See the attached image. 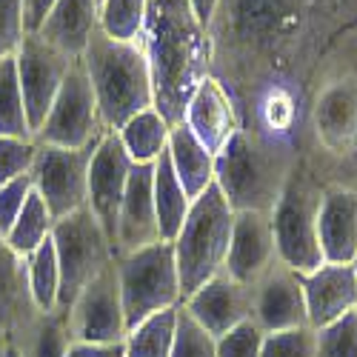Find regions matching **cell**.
<instances>
[{"label": "cell", "mask_w": 357, "mask_h": 357, "mask_svg": "<svg viewBox=\"0 0 357 357\" xmlns=\"http://www.w3.org/2000/svg\"><path fill=\"white\" fill-rule=\"evenodd\" d=\"M314 351H317V332L312 326H297V329L266 335L260 357H314Z\"/></svg>", "instance_id": "cell-32"}, {"label": "cell", "mask_w": 357, "mask_h": 357, "mask_svg": "<svg viewBox=\"0 0 357 357\" xmlns=\"http://www.w3.org/2000/svg\"><path fill=\"white\" fill-rule=\"evenodd\" d=\"M189 6H192V12H195V17L212 32V23H215V15H218L220 0H189Z\"/></svg>", "instance_id": "cell-40"}, {"label": "cell", "mask_w": 357, "mask_h": 357, "mask_svg": "<svg viewBox=\"0 0 357 357\" xmlns=\"http://www.w3.org/2000/svg\"><path fill=\"white\" fill-rule=\"evenodd\" d=\"M231 226H234V212L229 209L226 197L215 183L192 200L189 215L172 241L183 301L206 280H212L215 275L223 272Z\"/></svg>", "instance_id": "cell-4"}, {"label": "cell", "mask_w": 357, "mask_h": 357, "mask_svg": "<svg viewBox=\"0 0 357 357\" xmlns=\"http://www.w3.org/2000/svg\"><path fill=\"white\" fill-rule=\"evenodd\" d=\"M54 6V0H23V23H26V35H35L43 26L49 9Z\"/></svg>", "instance_id": "cell-38"}, {"label": "cell", "mask_w": 357, "mask_h": 357, "mask_svg": "<svg viewBox=\"0 0 357 357\" xmlns=\"http://www.w3.org/2000/svg\"><path fill=\"white\" fill-rule=\"evenodd\" d=\"M309 326H320L357 309V278L351 263H323L314 272L301 275Z\"/></svg>", "instance_id": "cell-18"}, {"label": "cell", "mask_w": 357, "mask_h": 357, "mask_svg": "<svg viewBox=\"0 0 357 357\" xmlns=\"http://www.w3.org/2000/svg\"><path fill=\"white\" fill-rule=\"evenodd\" d=\"M26 38L23 0H0V61L15 57Z\"/></svg>", "instance_id": "cell-36"}, {"label": "cell", "mask_w": 357, "mask_h": 357, "mask_svg": "<svg viewBox=\"0 0 357 357\" xmlns=\"http://www.w3.org/2000/svg\"><path fill=\"white\" fill-rule=\"evenodd\" d=\"M106 135L100 112L95 103V92L89 75L83 69V61H72V69L57 92L43 126L38 129L35 140L46 146H61V149H83L89 143H98Z\"/></svg>", "instance_id": "cell-8"}, {"label": "cell", "mask_w": 357, "mask_h": 357, "mask_svg": "<svg viewBox=\"0 0 357 357\" xmlns=\"http://www.w3.org/2000/svg\"><path fill=\"white\" fill-rule=\"evenodd\" d=\"M114 266H117V283H121L126 332L149 314L183 303L174 246L169 241H158L132 255L114 257Z\"/></svg>", "instance_id": "cell-5"}, {"label": "cell", "mask_w": 357, "mask_h": 357, "mask_svg": "<svg viewBox=\"0 0 357 357\" xmlns=\"http://www.w3.org/2000/svg\"><path fill=\"white\" fill-rule=\"evenodd\" d=\"M289 169L280 163L275 146L249 129H237L215 155V186L231 212L272 215Z\"/></svg>", "instance_id": "cell-3"}, {"label": "cell", "mask_w": 357, "mask_h": 357, "mask_svg": "<svg viewBox=\"0 0 357 357\" xmlns=\"http://www.w3.org/2000/svg\"><path fill=\"white\" fill-rule=\"evenodd\" d=\"M323 189L309 174L289 172L280 197L272 209V231L278 260L297 275H309L323 266L320 241H317V212Z\"/></svg>", "instance_id": "cell-6"}, {"label": "cell", "mask_w": 357, "mask_h": 357, "mask_svg": "<svg viewBox=\"0 0 357 357\" xmlns=\"http://www.w3.org/2000/svg\"><path fill=\"white\" fill-rule=\"evenodd\" d=\"M160 241L158 209H155V163H135L117 212L114 257L132 255Z\"/></svg>", "instance_id": "cell-13"}, {"label": "cell", "mask_w": 357, "mask_h": 357, "mask_svg": "<svg viewBox=\"0 0 357 357\" xmlns=\"http://www.w3.org/2000/svg\"><path fill=\"white\" fill-rule=\"evenodd\" d=\"M98 143H89L83 149H61V146L38 143L35 163H32V183L54 220H61L86 206L89 163L95 158Z\"/></svg>", "instance_id": "cell-9"}, {"label": "cell", "mask_w": 357, "mask_h": 357, "mask_svg": "<svg viewBox=\"0 0 357 357\" xmlns=\"http://www.w3.org/2000/svg\"><path fill=\"white\" fill-rule=\"evenodd\" d=\"M66 357H123V343L95 346V343H72Z\"/></svg>", "instance_id": "cell-39"}, {"label": "cell", "mask_w": 357, "mask_h": 357, "mask_svg": "<svg viewBox=\"0 0 357 357\" xmlns=\"http://www.w3.org/2000/svg\"><path fill=\"white\" fill-rule=\"evenodd\" d=\"M140 43L152 75L155 109L169 126L183 123L189 98L212 75V32L195 17L189 0H149Z\"/></svg>", "instance_id": "cell-1"}, {"label": "cell", "mask_w": 357, "mask_h": 357, "mask_svg": "<svg viewBox=\"0 0 357 357\" xmlns=\"http://www.w3.org/2000/svg\"><path fill=\"white\" fill-rule=\"evenodd\" d=\"M263 337H266V332L249 317L241 326L229 329L226 335L215 337V349H218V357H260Z\"/></svg>", "instance_id": "cell-34"}, {"label": "cell", "mask_w": 357, "mask_h": 357, "mask_svg": "<svg viewBox=\"0 0 357 357\" xmlns=\"http://www.w3.org/2000/svg\"><path fill=\"white\" fill-rule=\"evenodd\" d=\"M192 197L186 195L183 183L169 163V155L163 152L155 160V209H158V226H160V241H174L181 231L186 215H189Z\"/></svg>", "instance_id": "cell-24"}, {"label": "cell", "mask_w": 357, "mask_h": 357, "mask_svg": "<svg viewBox=\"0 0 357 357\" xmlns=\"http://www.w3.org/2000/svg\"><path fill=\"white\" fill-rule=\"evenodd\" d=\"M132 158L126 155V149L117 137V132H106L95 149V158L89 163V197L86 206L106 231L109 243L114 249V237H117V212H121L123 192L129 183V172H132Z\"/></svg>", "instance_id": "cell-12"}, {"label": "cell", "mask_w": 357, "mask_h": 357, "mask_svg": "<svg viewBox=\"0 0 357 357\" xmlns=\"http://www.w3.org/2000/svg\"><path fill=\"white\" fill-rule=\"evenodd\" d=\"M317 241L323 263H351L357 255V192L323 189L317 212Z\"/></svg>", "instance_id": "cell-20"}, {"label": "cell", "mask_w": 357, "mask_h": 357, "mask_svg": "<svg viewBox=\"0 0 357 357\" xmlns=\"http://www.w3.org/2000/svg\"><path fill=\"white\" fill-rule=\"evenodd\" d=\"M75 57L63 54L61 49H54L46 43L40 35H26L17 54H15V66H17V80H20V92H23V106H26V121L32 135L43 126L46 114L61 92V86L72 69Z\"/></svg>", "instance_id": "cell-11"}, {"label": "cell", "mask_w": 357, "mask_h": 357, "mask_svg": "<svg viewBox=\"0 0 357 357\" xmlns=\"http://www.w3.org/2000/svg\"><path fill=\"white\" fill-rule=\"evenodd\" d=\"M354 192H357V189H354Z\"/></svg>", "instance_id": "cell-44"}, {"label": "cell", "mask_w": 357, "mask_h": 357, "mask_svg": "<svg viewBox=\"0 0 357 357\" xmlns=\"http://www.w3.org/2000/svg\"><path fill=\"white\" fill-rule=\"evenodd\" d=\"M252 320L266 335L309 326L301 275L280 260L252 286Z\"/></svg>", "instance_id": "cell-14"}, {"label": "cell", "mask_w": 357, "mask_h": 357, "mask_svg": "<svg viewBox=\"0 0 357 357\" xmlns=\"http://www.w3.org/2000/svg\"><path fill=\"white\" fill-rule=\"evenodd\" d=\"M172 357H218L215 337L203 326H197L183 306L177 309V332H174Z\"/></svg>", "instance_id": "cell-33"}, {"label": "cell", "mask_w": 357, "mask_h": 357, "mask_svg": "<svg viewBox=\"0 0 357 357\" xmlns=\"http://www.w3.org/2000/svg\"><path fill=\"white\" fill-rule=\"evenodd\" d=\"M38 143L26 137H0V186L12 183L15 177L29 174L35 163Z\"/></svg>", "instance_id": "cell-35"}, {"label": "cell", "mask_w": 357, "mask_h": 357, "mask_svg": "<svg viewBox=\"0 0 357 357\" xmlns=\"http://www.w3.org/2000/svg\"><path fill=\"white\" fill-rule=\"evenodd\" d=\"M169 132L172 126L166 123V117L158 109H146L117 129L126 155L132 163H155L169 146Z\"/></svg>", "instance_id": "cell-25"}, {"label": "cell", "mask_w": 357, "mask_h": 357, "mask_svg": "<svg viewBox=\"0 0 357 357\" xmlns=\"http://www.w3.org/2000/svg\"><path fill=\"white\" fill-rule=\"evenodd\" d=\"M72 343H95L112 346L126 337V314L121 301V283H117V266L109 263L106 269L92 278L75 303L66 309Z\"/></svg>", "instance_id": "cell-10"}, {"label": "cell", "mask_w": 357, "mask_h": 357, "mask_svg": "<svg viewBox=\"0 0 357 357\" xmlns=\"http://www.w3.org/2000/svg\"><path fill=\"white\" fill-rule=\"evenodd\" d=\"M0 137L35 140L32 129H29V121H26V106H23L15 57H3L0 61Z\"/></svg>", "instance_id": "cell-29"}, {"label": "cell", "mask_w": 357, "mask_h": 357, "mask_svg": "<svg viewBox=\"0 0 357 357\" xmlns=\"http://www.w3.org/2000/svg\"><path fill=\"white\" fill-rule=\"evenodd\" d=\"M98 12L100 0H54V6L35 35L77 61L98 29Z\"/></svg>", "instance_id": "cell-21"}, {"label": "cell", "mask_w": 357, "mask_h": 357, "mask_svg": "<svg viewBox=\"0 0 357 357\" xmlns=\"http://www.w3.org/2000/svg\"><path fill=\"white\" fill-rule=\"evenodd\" d=\"M354 312H357V309H354Z\"/></svg>", "instance_id": "cell-43"}, {"label": "cell", "mask_w": 357, "mask_h": 357, "mask_svg": "<svg viewBox=\"0 0 357 357\" xmlns=\"http://www.w3.org/2000/svg\"><path fill=\"white\" fill-rule=\"evenodd\" d=\"M52 226H54L52 212L46 209L43 197L38 192H32L23 206V212L17 215V220L12 223V229L6 231L3 241L9 243L12 252H17L20 257H29L52 234Z\"/></svg>", "instance_id": "cell-27"}, {"label": "cell", "mask_w": 357, "mask_h": 357, "mask_svg": "<svg viewBox=\"0 0 357 357\" xmlns=\"http://www.w3.org/2000/svg\"><path fill=\"white\" fill-rule=\"evenodd\" d=\"M149 0H100L98 26L114 40H140Z\"/></svg>", "instance_id": "cell-30"}, {"label": "cell", "mask_w": 357, "mask_h": 357, "mask_svg": "<svg viewBox=\"0 0 357 357\" xmlns=\"http://www.w3.org/2000/svg\"><path fill=\"white\" fill-rule=\"evenodd\" d=\"M166 155H169V163L177 174V181L183 183L192 200L215 183V155L189 132L186 123L172 126Z\"/></svg>", "instance_id": "cell-22"}, {"label": "cell", "mask_w": 357, "mask_h": 357, "mask_svg": "<svg viewBox=\"0 0 357 357\" xmlns=\"http://www.w3.org/2000/svg\"><path fill=\"white\" fill-rule=\"evenodd\" d=\"M52 243L57 255V269H61V294H57V309H69L83 286L98 278L109 263H114V249L106 231L100 229L98 218L83 209L54 220Z\"/></svg>", "instance_id": "cell-7"}, {"label": "cell", "mask_w": 357, "mask_h": 357, "mask_svg": "<svg viewBox=\"0 0 357 357\" xmlns=\"http://www.w3.org/2000/svg\"><path fill=\"white\" fill-rule=\"evenodd\" d=\"M183 123L212 155L220 152L237 129H243L241 114H237V106L229 95L226 83H220L215 75H209L195 89V95L189 98V106H186V114H183Z\"/></svg>", "instance_id": "cell-17"}, {"label": "cell", "mask_w": 357, "mask_h": 357, "mask_svg": "<svg viewBox=\"0 0 357 357\" xmlns=\"http://www.w3.org/2000/svg\"><path fill=\"white\" fill-rule=\"evenodd\" d=\"M80 61L106 132H117L129 117L155 109L152 75L140 40H114L98 26Z\"/></svg>", "instance_id": "cell-2"}, {"label": "cell", "mask_w": 357, "mask_h": 357, "mask_svg": "<svg viewBox=\"0 0 357 357\" xmlns=\"http://www.w3.org/2000/svg\"><path fill=\"white\" fill-rule=\"evenodd\" d=\"M40 314L29 291V266L26 257L9 249L0 234V351L12 346L17 335Z\"/></svg>", "instance_id": "cell-19"}, {"label": "cell", "mask_w": 357, "mask_h": 357, "mask_svg": "<svg viewBox=\"0 0 357 357\" xmlns=\"http://www.w3.org/2000/svg\"><path fill=\"white\" fill-rule=\"evenodd\" d=\"M278 263L272 215L266 212H234L231 241L223 272L243 286H255Z\"/></svg>", "instance_id": "cell-15"}, {"label": "cell", "mask_w": 357, "mask_h": 357, "mask_svg": "<svg viewBox=\"0 0 357 357\" xmlns=\"http://www.w3.org/2000/svg\"><path fill=\"white\" fill-rule=\"evenodd\" d=\"M32 192H35L32 172L15 177V181L6 183V186H0V234L3 237L12 229V223L17 220V215L23 212V206H26V200Z\"/></svg>", "instance_id": "cell-37"}, {"label": "cell", "mask_w": 357, "mask_h": 357, "mask_svg": "<svg viewBox=\"0 0 357 357\" xmlns=\"http://www.w3.org/2000/svg\"><path fill=\"white\" fill-rule=\"evenodd\" d=\"M177 309H163L149 314L123 337V357H172L174 332H177Z\"/></svg>", "instance_id": "cell-26"}, {"label": "cell", "mask_w": 357, "mask_h": 357, "mask_svg": "<svg viewBox=\"0 0 357 357\" xmlns=\"http://www.w3.org/2000/svg\"><path fill=\"white\" fill-rule=\"evenodd\" d=\"M351 269H354V278H357V255H354V260H351Z\"/></svg>", "instance_id": "cell-42"}, {"label": "cell", "mask_w": 357, "mask_h": 357, "mask_svg": "<svg viewBox=\"0 0 357 357\" xmlns=\"http://www.w3.org/2000/svg\"><path fill=\"white\" fill-rule=\"evenodd\" d=\"M314 357H357V312L320 326Z\"/></svg>", "instance_id": "cell-31"}, {"label": "cell", "mask_w": 357, "mask_h": 357, "mask_svg": "<svg viewBox=\"0 0 357 357\" xmlns=\"http://www.w3.org/2000/svg\"><path fill=\"white\" fill-rule=\"evenodd\" d=\"M0 357H20V354H17V349H15V346H6L3 351H0Z\"/></svg>", "instance_id": "cell-41"}, {"label": "cell", "mask_w": 357, "mask_h": 357, "mask_svg": "<svg viewBox=\"0 0 357 357\" xmlns=\"http://www.w3.org/2000/svg\"><path fill=\"white\" fill-rule=\"evenodd\" d=\"M181 306L212 337H220L252 317V289L220 272L195 289Z\"/></svg>", "instance_id": "cell-16"}, {"label": "cell", "mask_w": 357, "mask_h": 357, "mask_svg": "<svg viewBox=\"0 0 357 357\" xmlns=\"http://www.w3.org/2000/svg\"><path fill=\"white\" fill-rule=\"evenodd\" d=\"M29 266V291L40 312H54L57 309V294H61V269H57V255L52 234L26 257Z\"/></svg>", "instance_id": "cell-28"}, {"label": "cell", "mask_w": 357, "mask_h": 357, "mask_svg": "<svg viewBox=\"0 0 357 357\" xmlns=\"http://www.w3.org/2000/svg\"><path fill=\"white\" fill-rule=\"evenodd\" d=\"M20 357H66L72 349L69 314L63 309L40 312L12 343Z\"/></svg>", "instance_id": "cell-23"}]
</instances>
